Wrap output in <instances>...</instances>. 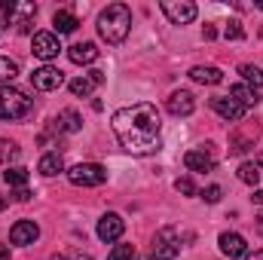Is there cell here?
<instances>
[{
  "label": "cell",
  "mask_w": 263,
  "mask_h": 260,
  "mask_svg": "<svg viewBox=\"0 0 263 260\" xmlns=\"http://www.w3.org/2000/svg\"><path fill=\"white\" fill-rule=\"evenodd\" d=\"M114 126V135L120 138L123 150H129L135 156H150L162 147V138H159V129H162V120H159V110L156 104L150 101H138V104H129V107H120L110 120Z\"/></svg>",
  "instance_id": "6da1fadb"
},
{
  "label": "cell",
  "mask_w": 263,
  "mask_h": 260,
  "mask_svg": "<svg viewBox=\"0 0 263 260\" xmlns=\"http://www.w3.org/2000/svg\"><path fill=\"white\" fill-rule=\"evenodd\" d=\"M132 31V9L126 3H110L107 9H101L98 15V34L107 40V43H123Z\"/></svg>",
  "instance_id": "7a4b0ae2"
},
{
  "label": "cell",
  "mask_w": 263,
  "mask_h": 260,
  "mask_svg": "<svg viewBox=\"0 0 263 260\" xmlns=\"http://www.w3.org/2000/svg\"><path fill=\"white\" fill-rule=\"evenodd\" d=\"M34 114V98H28L22 89L3 86L0 89V120H25Z\"/></svg>",
  "instance_id": "3957f363"
},
{
  "label": "cell",
  "mask_w": 263,
  "mask_h": 260,
  "mask_svg": "<svg viewBox=\"0 0 263 260\" xmlns=\"http://www.w3.org/2000/svg\"><path fill=\"white\" fill-rule=\"evenodd\" d=\"M67 181L73 187H101L107 181V169L98 162H80V165L67 169Z\"/></svg>",
  "instance_id": "277c9868"
},
{
  "label": "cell",
  "mask_w": 263,
  "mask_h": 260,
  "mask_svg": "<svg viewBox=\"0 0 263 260\" xmlns=\"http://www.w3.org/2000/svg\"><path fill=\"white\" fill-rule=\"evenodd\" d=\"M178 254H181V239H178V233H175L172 227L159 230V233H156V242H153V248H150V257L153 260H175Z\"/></svg>",
  "instance_id": "5b68a950"
},
{
  "label": "cell",
  "mask_w": 263,
  "mask_h": 260,
  "mask_svg": "<svg viewBox=\"0 0 263 260\" xmlns=\"http://www.w3.org/2000/svg\"><path fill=\"white\" fill-rule=\"evenodd\" d=\"M159 9L168 15L172 25H190V22L196 18V12H199L196 3H190V0H162Z\"/></svg>",
  "instance_id": "8992f818"
},
{
  "label": "cell",
  "mask_w": 263,
  "mask_h": 260,
  "mask_svg": "<svg viewBox=\"0 0 263 260\" xmlns=\"http://www.w3.org/2000/svg\"><path fill=\"white\" fill-rule=\"evenodd\" d=\"M62 83H65V73L52 65H43L31 73V86L40 89V92H52V89H59Z\"/></svg>",
  "instance_id": "52a82bcc"
},
{
  "label": "cell",
  "mask_w": 263,
  "mask_h": 260,
  "mask_svg": "<svg viewBox=\"0 0 263 260\" xmlns=\"http://www.w3.org/2000/svg\"><path fill=\"white\" fill-rule=\"evenodd\" d=\"M31 49H34V55H37V59H43V62H52V59L62 52V43H59V37H55V34H49V31H40V34H34V40H31Z\"/></svg>",
  "instance_id": "ba28073f"
},
{
  "label": "cell",
  "mask_w": 263,
  "mask_h": 260,
  "mask_svg": "<svg viewBox=\"0 0 263 260\" xmlns=\"http://www.w3.org/2000/svg\"><path fill=\"white\" fill-rule=\"evenodd\" d=\"M165 107H168V114H172V117H190V114L196 110V98H193L187 89H178V92H172V95H168Z\"/></svg>",
  "instance_id": "9c48e42d"
},
{
  "label": "cell",
  "mask_w": 263,
  "mask_h": 260,
  "mask_svg": "<svg viewBox=\"0 0 263 260\" xmlns=\"http://www.w3.org/2000/svg\"><path fill=\"white\" fill-rule=\"evenodd\" d=\"M123 230H126V220H123L120 214H114V211L98 220V239H101V242H117V239L123 236Z\"/></svg>",
  "instance_id": "30bf717a"
},
{
  "label": "cell",
  "mask_w": 263,
  "mask_h": 260,
  "mask_svg": "<svg viewBox=\"0 0 263 260\" xmlns=\"http://www.w3.org/2000/svg\"><path fill=\"white\" fill-rule=\"evenodd\" d=\"M211 107H214V114H217V117L233 120V123L245 117V107H242L239 101H233L230 95H217V98H211Z\"/></svg>",
  "instance_id": "8fae6325"
},
{
  "label": "cell",
  "mask_w": 263,
  "mask_h": 260,
  "mask_svg": "<svg viewBox=\"0 0 263 260\" xmlns=\"http://www.w3.org/2000/svg\"><path fill=\"white\" fill-rule=\"evenodd\" d=\"M40 236V227L34 220H18L12 230H9V242L12 245H34Z\"/></svg>",
  "instance_id": "7c38bea8"
},
{
  "label": "cell",
  "mask_w": 263,
  "mask_h": 260,
  "mask_svg": "<svg viewBox=\"0 0 263 260\" xmlns=\"http://www.w3.org/2000/svg\"><path fill=\"white\" fill-rule=\"evenodd\" d=\"M217 245H220V251H223L230 260L233 257H245V254H248V245H245V239H242L239 233H220Z\"/></svg>",
  "instance_id": "4fadbf2b"
},
{
  "label": "cell",
  "mask_w": 263,
  "mask_h": 260,
  "mask_svg": "<svg viewBox=\"0 0 263 260\" xmlns=\"http://www.w3.org/2000/svg\"><path fill=\"white\" fill-rule=\"evenodd\" d=\"M98 55H101V49L95 43H73L67 49V59L73 65H92V62H98Z\"/></svg>",
  "instance_id": "5bb4252c"
},
{
  "label": "cell",
  "mask_w": 263,
  "mask_h": 260,
  "mask_svg": "<svg viewBox=\"0 0 263 260\" xmlns=\"http://www.w3.org/2000/svg\"><path fill=\"white\" fill-rule=\"evenodd\" d=\"M184 165L190 169V172H214V156L208 153V150H187L184 153Z\"/></svg>",
  "instance_id": "9a60e30c"
},
{
  "label": "cell",
  "mask_w": 263,
  "mask_h": 260,
  "mask_svg": "<svg viewBox=\"0 0 263 260\" xmlns=\"http://www.w3.org/2000/svg\"><path fill=\"white\" fill-rule=\"evenodd\" d=\"M190 80H196L202 86H217L223 80V70L214 65H196V67H190Z\"/></svg>",
  "instance_id": "2e32d148"
},
{
  "label": "cell",
  "mask_w": 263,
  "mask_h": 260,
  "mask_svg": "<svg viewBox=\"0 0 263 260\" xmlns=\"http://www.w3.org/2000/svg\"><path fill=\"white\" fill-rule=\"evenodd\" d=\"M55 129H59V132H67V135H73V132L83 129V117H80L73 107H67V110H62V114L55 117Z\"/></svg>",
  "instance_id": "e0dca14e"
},
{
  "label": "cell",
  "mask_w": 263,
  "mask_h": 260,
  "mask_svg": "<svg viewBox=\"0 0 263 260\" xmlns=\"http://www.w3.org/2000/svg\"><path fill=\"white\" fill-rule=\"evenodd\" d=\"M230 98H233V101H239L242 107H254V104L260 101V95H257L251 86H245V83H236V86L230 89Z\"/></svg>",
  "instance_id": "ac0fdd59"
},
{
  "label": "cell",
  "mask_w": 263,
  "mask_h": 260,
  "mask_svg": "<svg viewBox=\"0 0 263 260\" xmlns=\"http://www.w3.org/2000/svg\"><path fill=\"white\" fill-rule=\"evenodd\" d=\"M37 172H40V175H46V178H52V175L65 172V159H62V153H46V156L37 162Z\"/></svg>",
  "instance_id": "d6986e66"
},
{
  "label": "cell",
  "mask_w": 263,
  "mask_h": 260,
  "mask_svg": "<svg viewBox=\"0 0 263 260\" xmlns=\"http://www.w3.org/2000/svg\"><path fill=\"white\" fill-rule=\"evenodd\" d=\"M52 25H55V31L59 34H70V31H77V15L73 12H67V9H59L55 15H52Z\"/></svg>",
  "instance_id": "ffe728a7"
},
{
  "label": "cell",
  "mask_w": 263,
  "mask_h": 260,
  "mask_svg": "<svg viewBox=\"0 0 263 260\" xmlns=\"http://www.w3.org/2000/svg\"><path fill=\"white\" fill-rule=\"evenodd\" d=\"M239 181L248 184V187H257L260 184V165L257 162H242L239 165Z\"/></svg>",
  "instance_id": "44dd1931"
},
{
  "label": "cell",
  "mask_w": 263,
  "mask_h": 260,
  "mask_svg": "<svg viewBox=\"0 0 263 260\" xmlns=\"http://www.w3.org/2000/svg\"><path fill=\"white\" fill-rule=\"evenodd\" d=\"M254 138H257V129L251 132V135H239V132H236V135L230 138V153H245L248 147H254Z\"/></svg>",
  "instance_id": "7402d4cb"
},
{
  "label": "cell",
  "mask_w": 263,
  "mask_h": 260,
  "mask_svg": "<svg viewBox=\"0 0 263 260\" xmlns=\"http://www.w3.org/2000/svg\"><path fill=\"white\" fill-rule=\"evenodd\" d=\"M95 86H98V83H95L92 77H77V80H70V92H73L77 98H80V95H83V98H89Z\"/></svg>",
  "instance_id": "603a6c76"
},
{
  "label": "cell",
  "mask_w": 263,
  "mask_h": 260,
  "mask_svg": "<svg viewBox=\"0 0 263 260\" xmlns=\"http://www.w3.org/2000/svg\"><path fill=\"white\" fill-rule=\"evenodd\" d=\"M28 178H31V175H28V169H22V165H15V169L3 172V181H6L9 187H18V190L28 184Z\"/></svg>",
  "instance_id": "cb8c5ba5"
},
{
  "label": "cell",
  "mask_w": 263,
  "mask_h": 260,
  "mask_svg": "<svg viewBox=\"0 0 263 260\" xmlns=\"http://www.w3.org/2000/svg\"><path fill=\"white\" fill-rule=\"evenodd\" d=\"M239 73H242V80H245V83H251L254 89H260V86H263V70H260V67L239 65Z\"/></svg>",
  "instance_id": "d4e9b609"
},
{
  "label": "cell",
  "mask_w": 263,
  "mask_h": 260,
  "mask_svg": "<svg viewBox=\"0 0 263 260\" xmlns=\"http://www.w3.org/2000/svg\"><path fill=\"white\" fill-rule=\"evenodd\" d=\"M15 77H18V65H15V62H9V59H3V55H0V86H3V83H6V86H9V83H12V80H15Z\"/></svg>",
  "instance_id": "484cf974"
},
{
  "label": "cell",
  "mask_w": 263,
  "mask_h": 260,
  "mask_svg": "<svg viewBox=\"0 0 263 260\" xmlns=\"http://www.w3.org/2000/svg\"><path fill=\"white\" fill-rule=\"evenodd\" d=\"M15 156H18V144H15V141L0 138V162H3V165H9Z\"/></svg>",
  "instance_id": "4316f807"
},
{
  "label": "cell",
  "mask_w": 263,
  "mask_h": 260,
  "mask_svg": "<svg viewBox=\"0 0 263 260\" xmlns=\"http://www.w3.org/2000/svg\"><path fill=\"white\" fill-rule=\"evenodd\" d=\"M107 260H135V245H114Z\"/></svg>",
  "instance_id": "83f0119b"
},
{
  "label": "cell",
  "mask_w": 263,
  "mask_h": 260,
  "mask_svg": "<svg viewBox=\"0 0 263 260\" xmlns=\"http://www.w3.org/2000/svg\"><path fill=\"white\" fill-rule=\"evenodd\" d=\"M175 190L181 196H196V184H193V178H178L175 181Z\"/></svg>",
  "instance_id": "f1b7e54d"
},
{
  "label": "cell",
  "mask_w": 263,
  "mask_h": 260,
  "mask_svg": "<svg viewBox=\"0 0 263 260\" xmlns=\"http://www.w3.org/2000/svg\"><path fill=\"white\" fill-rule=\"evenodd\" d=\"M15 15V3L12 0H0V25H9Z\"/></svg>",
  "instance_id": "f546056e"
},
{
  "label": "cell",
  "mask_w": 263,
  "mask_h": 260,
  "mask_svg": "<svg viewBox=\"0 0 263 260\" xmlns=\"http://www.w3.org/2000/svg\"><path fill=\"white\" fill-rule=\"evenodd\" d=\"M223 37H227V40H242V37H245V31H242V25H239V22H227Z\"/></svg>",
  "instance_id": "4dcf8cb0"
},
{
  "label": "cell",
  "mask_w": 263,
  "mask_h": 260,
  "mask_svg": "<svg viewBox=\"0 0 263 260\" xmlns=\"http://www.w3.org/2000/svg\"><path fill=\"white\" fill-rule=\"evenodd\" d=\"M220 196H223V190H220L217 184H211V187H205V190H202V199H205L208 205H214V202H220Z\"/></svg>",
  "instance_id": "1f68e13d"
},
{
  "label": "cell",
  "mask_w": 263,
  "mask_h": 260,
  "mask_svg": "<svg viewBox=\"0 0 263 260\" xmlns=\"http://www.w3.org/2000/svg\"><path fill=\"white\" fill-rule=\"evenodd\" d=\"M202 37H205V40H214V37H217V31H214L211 25H205V31H202Z\"/></svg>",
  "instance_id": "d6a6232c"
},
{
  "label": "cell",
  "mask_w": 263,
  "mask_h": 260,
  "mask_svg": "<svg viewBox=\"0 0 263 260\" xmlns=\"http://www.w3.org/2000/svg\"><path fill=\"white\" fill-rule=\"evenodd\" d=\"M15 199H18V202H28V199H31V193L22 187V190H15Z\"/></svg>",
  "instance_id": "836d02e7"
},
{
  "label": "cell",
  "mask_w": 263,
  "mask_h": 260,
  "mask_svg": "<svg viewBox=\"0 0 263 260\" xmlns=\"http://www.w3.org/2000/svg\"><path fill=\"white\" fill-rule=\"evenodd\" d=\"M245 260H263V248L260 251H254V254H245Z\"/></svg>",
  "instance_id": "e575fe53"
},
{
  "label": "cell",
  "mask_w": 263,
  "mask_h": 260,
  "mask_svg": "<svg viewBox=\"0 0 263 260\" xmlns=\"http://www.w3.org/2000/svg\"><path fill=\"white\" fill-rule=\"evenodd\" d=\"M251 199H254L257 205H263V190H254V196H251Z\"/></svg>",
  "instance_id": "d590c367"
},
{
  "label": "cell",
  "mask_w": 263,
  "mask_h": 260,
  "mask_svg": "<svg viewBox=\"0 0 263 260\" xmlns=\"http://www.w3.org/2000/svg\"><path fill=\"white\" fill-rule=\"evenodd\" d=\"M67 260H92V257H86V254H80V251H73V254H70Z\"/></svg>",
  "instance_id": "8d00e7d4"
},
{
  "label": "cell",
  "mask_w": 263,
  "mask_h": 260,
  "mask_svg": "<svg viewBox=\"0 0 263 260\" xmlns=\"http://www.w3.org/2000/svg\"><path fill=\"white\" fill-rule=\"evenodd\" d=\"M254 224H257V230H260V236H263V211L257 214V217H254Z\"/></svg>",
  "instance_id": "74e56055"
},
{
  "label": "cell",
  "mask_w": 263,
  "mask_h": 260,
  "mask_svg": "<svg viewBox=\"0 0 263 260\" xmlns=\"http://www.w3.org/2000/svg\"><path fill=\"white\" fill-rule=\"evenodd\" d=\"M0 260H9V248L6 245H0Z\"/></svg>",
  "instance_id": "f35d334b"
},
{
  "label": "cell",
  "mask_w": 263,
  "mask_h": 260,
  "mask_svg": "<svg viewBox=\"0 0 263 260\" xmlns=\"http://www.w3.org/2000/svg\"><path fill=\"white\" fill-rule=\"evenodd\" d=\"M3 208H6V196H0V211H3Z\"/></svg>",
  "instance_id": "ab89813d"
},
{
  "label": "cell",
  "mask_w": 263,
  "mask_h": 260,
  "mask_svg": "<svg viewBox=\"0 0 263 260\" xmlns=\"http://www.w3.org/2000/svg\"><path fill=\"white\" fill-rule=\"evenodd\" d=\"M254 6H257V9H263V0H257V3H254Z\"/></svg>",
  "instance_id": "60d3db41"
},
{
  "label": "cell",
  "mask_w": 263,
  "mask_h": 260,
  "mask_svg": "<svg viewBox=\"0 0 263 260\" xmlns=\"http://www.w3.org/2000/svg\"><path fill=\"white\" fill-rule=\"evenodd\" d=\"M257 165H260V169H263V153H260V159H257Z\"/></svg>",
  "instance_id": "b9f144b4"
}]
</instances>
